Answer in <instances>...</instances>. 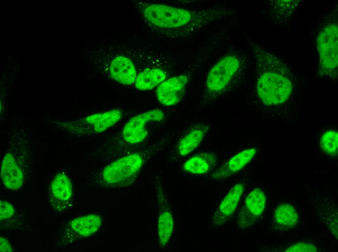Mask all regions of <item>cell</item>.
Returning a JSON list of instances; mask_svg holds the SVG:
<instances>
[{
    "mask_svg": "<svg viewBox=\"0 0 338 252\" xmlns=\"http://www.w3.org/2000/svg\"><path fill=\"white\" fill-rule=\"evenodd\" d=\"M15 214L13 206L9 202L1 200L0 201V219L3 221L12 218Z\"/></svg>",
    "mask_w": 338,
    "mask_h": 252,
    "instance_id": "21",
    "label": "cell"
},
{
    "mask_svg": "<svg viewBox=\"0 0 338 252\" xmlns=\"http://www.w3.org/2000/svg\"><path fill=\"white\" fill-rule=\"evenodd\" d=\"M262 63L264 72L257 82V92L267 105L282 103L289 97L292 90L291 81L286 76L283 63L269 53H265Z\"/></svg>",
    "mask_w": 338,
    "mask_h": 252,
    "instance_id": "4",
    "label": "cell"
},
{
    "mask_svg": "<svg viewBox=\"0 0 338 252\" xmlns=\"http://www.w3.org/2000/svg\"><path fill=\"white\" fill-rule=\"evenodd\" d=\"M102 222L101 217L96 214H90L82 216L71 220L68 224L64 237L67 240L71 236L72 242L73 238L86 237L95 233L100 227ZM71 238L69 240V243Z\"/></svg>",
    "mask_w": 338,
    "mask_h": 252,
    "instance_id": "14",
    "label": "cell"
},
{
    "mask_svg": "<svg viewBox=\"0 0 338 252\" xmlns=\"http://www.w3.org/2000/svg\"><path fill=\"white\" fill-rule=\"evenodd\" d=\"M163 117V112L159 109L149 110L132 117L122 129V145L133 146L141 143L148 134V124L152 121H160Z\"/></svg>",
    "mask_w": 338,
    "mask_h": 252,
    "instance_id": "7",
    "label": "cell"
},
{
    "mask_svg": "<svg viewBox=\"0 0 338 252\" xmlns=\"http://www.w3.org/2000/svg\"><path fill=\"white\" fill-rule=\"evenodd\" d=\"M167 77L166 71L158 65L145 69L138 73L135 85L140 91H149L158 86Z\"/></svg>",
    "mask_w": 338,
    "mask_h": 252,
    "instance_id": "18",
    "label": "cell"
},
{
    "mask_svg": "<svg viewBox=\"0 0 338 252\" xmlns=\"http://www.w3.org/2000/svg\"><path fill=\"white\" fill-rule=\"evenodd\" d=\"M188 80V77L184 75L165 80L158 86L156 90L159 101L167 106L177 104L184 94Z\"/></svg>",
    "mask_w": 338,
    "mask_h": 252,
    "instance_id": "13",
    "label": "cell"
},
{
    "mask_svg": "<svg viewBox=\"0 0 338 252\" xmlns=\"http://www.w3.org/2000/svg\"><path fill=\"white\" fill-rule=\"evenodd\" d=\"M0 252H14V250L8 241L3 237L0 238Z\"/></svg>",
    "mask_w": 338,
    "mask_h": 252,
    "instance_id": "23",
    "label": "cell"
},
{
    "mask_svg": "<svg viewBox=\"0 0 338 252\" xmlns=\"http://www.w3.org/2000/svg\"><path fill=\"white\" fill-rule=\"evenodd\" d=\"M266 204V197L259 188L253 189L247 196L240 209L237 223L239 227L246 228L254 224L263 214Z\"/></svg>",
    "mask_w": 338,
    "mask_h": 252,
    "instance_id": "9",
    "label": "cell"
},
{
    "mask_svg": "<svg viewBox=\"0 0 338 252\" xmlns=\"http://www.w3.org/2000/svg\"><path fill=\"white\" fill-rule=\"evenodd\" d=\"M158 208V236L161 247H165L168 243L172 235L174 221L173 215L167 198L163 189L160 187L155 188Z\"/></svg>",
    "mask_w": 338,
    "mask_h": 252,
    "instance_id": "12",
    "label": "cell"
},
{
    "mask_svg": "<svg viewBox=\"0 0 338 252\" xmlns=\"http://www.w3.org/2000/svg\"><path fill=\"white\" fill-rule=\"evenodd\" d=\"M321 150L327 155L336 156L338 155V134L334 130L324 132L320 140Z\"/></svg>",
    "mask_w": 338,
    "mask_h": 252,
    "instance_id": "20",
    "label": "cell"
},
{
    "mask_svg": "<svg viewBox=\"0 0 338 252\" xmlns=\"http://www.w3.org/2000/svg\"><path fill=\"white\" fill-rule=\"evenodd\" d=\"M337 21L335 13L328 15L317 38L320 72L331 77L337 76L338 73Z\"/></svg>",
    "mask_w": 338,
    "mask_h": 252,
    "instance_id": "6",
    "label": "cell"
},
{
    "mask_svg": "<svg viewBox=\"0 0 338 252\" xmlns=\"http://www.w3.org/2000/svg\"><path fill=\"white\" fill-rule=\"evenodd\" d=\"M245 189L243 183H238L229 191L215 210L211 221L212 228L223 225L233 216Z\"/></svg>",
    "mask_w": 338,
    "mask_h": 252,
    "instance_id": "11",
    "label": "cell"
},
{
    "mask_svg": "<svg viewBox=\"0 0 338 252\" xmlns=\"http://www.w3.org/2000/svg\"><path fill=\"white\" fill-rule=\"evenodd\" d=\"M152 148L143 147L128 153L91 173L86 180L90 186L115 188L132 184L149 158Z\"/></svg>",
    "mask_w": 338,
    "mask_h": 252,
    "instance_id": "3",
    "label": "cell"
},
{
    "mask_svg": "<svg viewBox=\"0 0 338 252\" xmlns=\"http://www.w3.org/2000/svg\"><path fill=\"white\" fill-rule=\"evenodd\" d=\"M32 155L26 131L13 129L1 164V179L6 188L17 190L28 184L33 172Z\"/></svg>",
    "mask_w": 338,
    "mask_h": 252,
    "instance_id": "2",
    "label": "cell"
},
{
    "mask_svg": "<svg viewBox=\"0 0 338 252\" xmlns=\"http://www.w3.org/2000/svg\"><path fill=\"white\" fill-rule=\"evenodd\" d=\"M317 249L315 245L310 242H299L287 249L286 252H315Z\"/></svg>",
    "mask_w": 338,
    "mask_h": 252,
    "instance_id": "22",
    "label": "cell"
},
{
    "mask_svg": "<svg viewBox=\"0 0 338 252\" xmlns=\"http://www.w3.org/2000/svg\"><path fill=\"white\" fill-rule=\"evenodd\" d=\"M205 130L204 127L195 128L186 134L179 144V154L181 156H185L196 148L203 140Z\"/></svg>",
    "mask_w": 338,
    "mask_h": 252,
    "instance_id": "19",
    "label": "cell"
},
{
    "mask_svg": "<svg viewBox=\"0 0 338 252\" xmlns=\"http://www.w3.org/2000/svg\"><path fill=\"white\" fill-rule=\"evenodd\" d=\"M218 162L217 156L213 153L205 152L194 155L184 164L183 169L193 174H202L211 172Z\"/></svg>",
    "mask_w": 338,
    "mask_h": 252,
    "instance_id": "17",
    "label": "cell"
},
{
    "mask_svg": "<svg viewBox=\"0 0 338 252\" xmlns=\"http://www.w3.org/2000/svg\"><path fill=\"white\" fill-rule=\"evenodd\" d=\"M237 57L227 56L221 59L209 72L206 84L211 91L218 92L224 89L239 67Z\"/></svg>",
    "mask_w": 338,
    "mask_h": 252,
    "instance_id": "8",
    "label": "cell"
},
{
    "mask_svg": "<svg viewBox=\"0 0 338 252\" xmlns=\"http://www.w3.org/2000/svg\"><path fill=\"white\" fill-rule=\"evenodd\" d=\"M299 218L294 207L287 203H281L274 208L272 223L275 229L280 231H287L297 225Z\"/></svg>",
    "mask_w": 338,
    "mask_h": 252,
    "instance_id": "16",
    "label": "cell"
},
{
    "mask_svg": "<svg viewBox=\"0 0 338 252\" xmlns=\"http://www.w3.org/2000/svg\"><path fill=\"white\" fill-rule=\"evenodd\" d=\"M73 188L71 182L64 172L57 174L50 187L49 201L56 211L67 209L72 202Z\"/></svg>",
    "mask_w": 338,
    "mask_h": 252,
    "instance_id": "10",
    "label": "cell"
},
{
    "mask_svg": "<svg viewBox=\"0 0 338 252\" xmlns=\"http://www.w3.org/2000/svg\"><path fill=\"white\" fill-rule=\"evenodd\" d=\"M256 153V148H250L237 154L216 171L212 174V177L216 179H222L230 176L246 166Z\"/></svg>",
    "mask_w": 338,
    "mask_h": 252,
    "instance_id": "15",
    "label": "cell"
},
{
    "mask_svg": "<svg viewBox=\"0 0 338 252\" xmlns=\"http://www.w3.org/2000/svg\"><path fill=\"white\" fill-rule=\"evenodd\" d=\"M123 116L118 109L67 121H52L51 126L57 131L76 138L104 131L119 121Z\"/></svg>",
    "mask_w": 338,
    "mask_h": 252,
    "instance_id": "5",
    "label": "cell"
},
{
    "mask_svg": "<svg viewBox=\"0 0 338 252\" xmlns=\"http://www.w3.org/2000/svg\"><path fill=\"white\" fill-rule=\"evenodd\" d=\"M135 6L139 18L151 32L168 38L185 37L220 15L217 9L193 11L145 2L135 3Z\"/></svg>",
    "mask_w": 338,
    "mask_h": 252,
    "instance_id": "1",
    "label": "cell"
}]
</instances>
